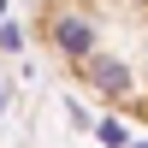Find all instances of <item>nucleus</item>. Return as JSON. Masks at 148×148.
I'll list each match as a JSON object with an SVG mask.
<instances>
[{
  "label": "nucleus",
  "instance_id": "f257e3e1",
  "mask_svg": "<svg viewBox=\"0 0 148 148\" xmlns=\"http://www.w3.org/2000/svg\"><path fill=\"white\" fill-rule=\"evenodd\" d=\"M89 83H95V89H113V95H125L130 89V65H125V59H89Z\"/></svg>",
  "mask_w": 148,
  "mask_h": 148
},
{
  "label": "nucleus",
  "instance_id": "f03ea898",
  "mask_svg": "<svg viewBox=\"0 0 148 148\" xmlns=\"http://www.w3.org/2000/svg\"><path fill=\"white\" fill-rule=\"evenodd\" d=\"M53 42L65 47V53H77V59H89V47H95V30H89L83 18H59V24H53Z\"/></svg>",
  "mask_w": 148,
  "mask_h": 148
},
{
  "label": "nucleus",
  "instance_id": "7ed1b4c3",
  "mask_svg": "<svg viewBox=\"0 0 148 148\" xmlns=\"http://www.w3.org/2000/svg\"><path fill=\"white\" fill-rule=\"evenodd\" d=\"M101 142L107 148H125V125H119V119H101Z\"/></svg>",
  "mask_w": 148,
  "mask_h": 148
},
{
  "label": "nucleus",
  "instance_id": "20e7f679",
  "mask_svg": "<svg viewBox=\"0 0 148 148\" xmlns=\"http://www.w3.org/2000/svg\"><path fill=\"white\" fill-rule=\"evenodd\" d=\"M0 107H6V89H0Z\"/></svg>",
  "mask_w": 148,
  "mask_h": 148
}]
</instances>
